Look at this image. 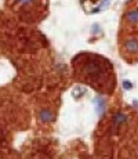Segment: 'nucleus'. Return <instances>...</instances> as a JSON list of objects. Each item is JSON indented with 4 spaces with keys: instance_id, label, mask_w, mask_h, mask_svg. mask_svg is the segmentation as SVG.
<instances>
[{
    "instance_id": "f257e3e1",
    "label": "nucleus",
    "mask_w": 138,
    "mask_h": 159,
    "mask_svg": "<svg viewBox=\"0 0 138 159\" xmlns=\"http://www.w3.org/2000/svg\"><path fill=\"white\" fill-rule=\"evenodd\" d=\"M126 50L128 53H137L138 51V40L137 39H128L126 42Z\"/></svg>"
},
{
    "instance_id": "f03ea898",
    "label": "nucleus",
    "mask_w": 138,
    "mask_h": 159,
    "mask_svg": "<svg viewBox=\"0 0 138 159\" xmlns=\"http://www.w3.org/2000/svg\"><path fill=\"white\" fill-rule=\"evenodd\" d=\"M126 20L133 24H138V10H131L126 14Z\"/></svg>"
},
{
    "instance_id": "7ed1b4c3",
    "label": "nucleus",
    "mask_w": 138,
    "mask_h": 159,
    "mask_svg": "<svg viewBox=\"0 0 138 159\" xmlns=\"http://www.w3.org/2000/svg\"><path fill=\"white\" fill-rule=\"evenodd\" d=\"M39 118H40V120H42V122H50V120L53 119V113L48 111V109H43V111L40 112Z\"/></svg>"
},
{
    "instance_id": "20e7f679",
    "label": "nucleus",
    "mask_w": 138,
    "mask_h": 159,
    "mask_svg": "<svg viewBox=\"0 0 138 159\" xmlns=\"http://www.w3.org/2000/svg\"><path fill=\"white\" fill-rule=\"evenodd\" d=\"M95 106H97V112H98L100 115H102V112L105 109V102H104V100H102L101 97L95 98Z\"/></svg>"
},
{
    "instance_id": "39448f33",
    "label": "nucleus",
    "mask_w": 138,
    "mask_h": 159,
    "mask_svg": "<svg viewBox=\"0 0 138 159\" xmlns=\"http://www.w3.org/2000/svg\"><path fill=\"white\" fill-rule=\"evenodd\" d=\"M113 122L116 123V125H120V123H123V122H126V115H123V113H116L115 115V118H113Z\"/></svg>"
},
{
    "instance_id": "423d86ee",
    "label": "nucleus",
    "mask_w": 138,
    "mask_h": 159,
    "mask_svg": "<svg viewBox=\"0 0 138 159\" xmlns=\"http://www.w3.org/2000/svg\"><path fill=\"white\" fill-rule=\"evenodd\" d=\"M123 87H124L126 90H130V89L133 87V83H130L128 80H124V82H123Z\"/></svg>"
},
{
    "instance_id": "0eeeda50",
    "label": "nucleus",
    "mask_w": 138,
    "mask_h": 159,
    "mask_svg": "<svg viewBox=\"0 0 138 159\" xmlns=\"http://www.w3.org/2000/svg\"><path fill=\"white\" fill-rule=\"evenodd\" d=\"M109 1H111V0H102V1H101V4L98 6L97 8H98V10H101L102 7H106V6L109 4Z\"/></svg>"
},
{
    "instance_id": "6e6552de",
    "label": "nucleus",
    "mask_w": 138,
    "mask_h": 159,
    "mask_svg": "<svg viewBox=\"0 0 138 159\" xmlns=\"http://www.w3.org/2000/svg\"><path fill=\"white\" fill-rule=\"evenodd\" d=\"M17 1H20L22 4H28V3H32L33 0H17Z\"/></svg>"
}]
</instances>
